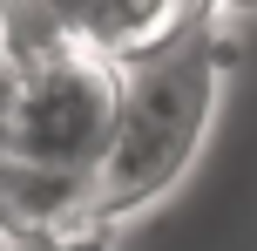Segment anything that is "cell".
Returning <instances> with one entry per match:
<instances>
[{
  "mask_svg": "<svg viewBox=\"0 0 257 251\" xmlns=\"http://www.w3.org/2000/svg\"><path fill=\"white\" fill-rule=\"evenodd\" d=\"M203 14L210 7H183V0H75V7H61V27L128 75V68L163 61L169 48L196 41Z\"/></svg>",
  "mask_w": 257,
  "mask_h": 251,
  "instance_id": "3957f363",
  "label": "cell"
},
{
  "mask_svg": "<svg viewBox=\"0 0 257 251\" xmlns=\"http://www.w3.org/2000/svg\"><path fill=\"white\" fill-rule=\"evenodd\" d=\"M75 224H102L88 170H54V163L0 156V244L75 231Z\"/></svg>",
  "mask_w": 257,
  "mask_h": 251,
  "instance_id": "277c9868",
  "label": "cell"
},
{
  "mask_svg": "<svg viewBox=\"0 0 257 251\" xmlns=\"http://www.w3.org/2000/svg\"><path fill=\"white\" fill-rule=\"evenodd\" d=\"M223 75H230V34H210V14L196 27V41L169 48L163 61L128 68L115 143L95 170V217L108 231L122 217H142L149 204H163L190 177V163L203 156L210 129H217Z\"/></svg>",
  "mask_w": 257,
  "mask_h": 251,
  "instance_id": "7a4b0ae2",
  "label": "cell"
},
{
  "mask_svg": "<svg viewBox=\"0 0 257 251\" xmlns=\"http://www.w3.org/2000/svg\"><path fill=\"white\" fill-rule=\"evenodd\" d=\"M122 81L61 27V7H0V156L95 177L122 122Z\"/></svg>",
  "mask_w": 257,
  "mask_h": 251,
  "instance_id": "6da1fadb",
  "label": "cell"
},
{
  "mask_svg": "<svg viewBox=\"0 0 257 251\" xmlns=\"http://www.w3.org/2000/svg\"><path fill=\"white\" fill-rule=\"evenodd\" d=\"M0 251H115V231L108 224H75V231H48V238H21Z\"/></svg>",
  "mask_w": 257,
  "mask_h": 251,
  "instance_id": "5b68a950",
  "label": "cell"
}]
</instances>
